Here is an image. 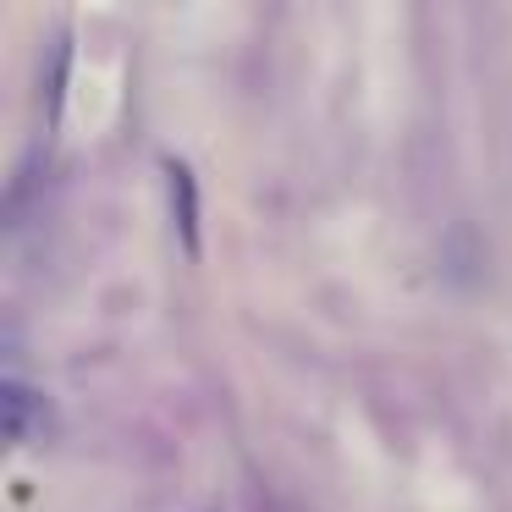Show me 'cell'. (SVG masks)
<instances>
[{
  "label": "cell",
  "instance_id": "6da1fadb",
  "mask_svg": "<svg viewBox=\"0 0 512 512\" xmlns=\"http://www.w3.org/2000/svg\"><path fill=\"white\" fill-rule=\"evenodd\" d=\"M0 430L12 446H45L56 435V408L45 391H34L28 380L6 375L0 380Z\"/></svg>",
  "mask_w": 512,
  "mask_h": 512
},
{
  "label": "cell",
  "instance_id": "7a4b0ae2",
  "mask_svg": "<svg viewBox=\"0 0 512 512\" xmlns=\"http://www.w3.org/2000/svg\"><path fill=\"white\" fill-rule=\"evenodd\" d=\"M166 204H171V226H177L188 259H199V177H193L188 160L166 155Z\"/></svg>",
  "mask_w": 512,
  "mask_h": 512
},
{
  "label": "cell",
  "instance_id": "3957f363",
  "mask_svg": "<svg viewBox=\"0 0 512 512\" xmlns=\"http://www.w3.org/2000/svg\"><path fill=\"white\" fill-rule=\"evenodd\" d=\"M67 61H72V39H67V28H61L56 39H50V78H45V111H50V127H56V116H61V83H67Z\"/></svg>",
  "mask_w": 512,
  "mask_h": 512
}]
</instances>
